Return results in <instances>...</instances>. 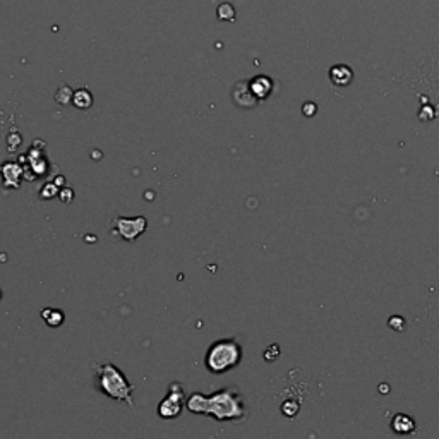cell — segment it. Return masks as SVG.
Segmentation results:
<instances>
[{
  "mask_svg": "<svg viewBox=\"0 0 439 439\" xmlns=\"http://www.w3.org/2000/svg\"><path fill=\"white\" fill-rule=\"evenodd\" d=\"M186 407L189 412L213 417L218 422L246 419V407L242 396L233 388L215 391L210 396L193 393L187 398Z\"/></svg>",
  "mask_w": 439,
  "mask_h": 439,
  "instance_id": "cell-1",
  "label": "cell"
},
{
  "mask_svg": "<svg viewBox=\"0 0 439 439\" xmlns=\"http://www.w3.org/2000/svg\"><path fill=\"white\" fill-rule=\"evenodd\" d=\"M96 370V386L105 396L112 400H121L134 408V386L127 381L122 370L117 365L105 362V364H93Z\"/></svg>",
  "mask_w": 439,
  "mask_h": 439,
  "instance_id": "cell-2",
  "label": "cell"
},
{
  "mask_svg": "<svg viewBox=\"0 0 439 439\" xmlns=\"http://www.w3.org/2000/svg\"><path fill=\"white\" fill-rule=\"evenodd\" d=\"M242 360V347L237 340H218L208 348L204 365L213 374H225L237 368Z\"/></svg>",
  "mask_w": 439,
  "mask_h": 439,
  "instance_id": "cell-3",
  "label": "cell"
},
{
  "mask_svg": "<svg viewBox=\"0 0 439 439\" xmlns=\"http://www.w3.org/2000/svg\"><path fill=\"white\" fill-rule=\"evenodd\" d=\"M186 405V393L181 383H172L168 388V395L158 405V415L163 419H176L182 413Z\"/></svg>",
  "mask_w": 439,
  "mask_h": 439,
  "instance_id": "cell-4",
  "label": "cell"
},
{
  "mask_svg": "<svg viewBox=\"0 0 439 439\" xmlns=\"http://www.w3.org/2000/svg\"><path fill=\"white\" fill-rule=\"evenodd\" d=\"M113 225L117 236H121L123 241L132 242L143 236L148 221L144 216H138V218H122V216H118V218L113 220Z\"/></svg>",
  "mask_w": 439,
  "mask_h": 439,
  "instance_id": "cell-5",
  "label": "cell"
},
{
  "mask_svg": "<svg viewBox=\"0 0 439 439\" xmlns=\"http://www.w3.org/2000/svg\"><path fill=\"white\" fill-rule=\"evenodd\" d=\"M249 86L251 91L254 93V96L258 98V100H266V98L271 95L273 81L270 78H266V76H258V78L251 81Z\"/></svg>",
  "mask_w": 439,
  "mask_h": 439,
  "instance_id": "cell-6",
  "label": "cell"
},
{
  "mask_svg": "<svg viewBox=\"0 0 439 439\" xmlns=\"http://www.w3.org/2000/svg\"><path fill=\"white\" fill-rule=\"evenodd\" d=\"M330 79L335 86H348L353 79V72L348 66H335L330 71Z\"/></svg>",
  "mask_w": 439,
  "mask_h": 439,
  "instance_id": "cell-7",
  "label": "cell"
},
{
  "mask_svg": "<svg viewBox=\"0 0 439 439\" xmlns=\"http://www.w3.org/2000/svg\"><path fill=\"white\" fill-rule=\"evenodd\" d=\"M391 429L396 434H410L415 429V422L408 415H405V413H398V415H395L393 422H391Z\"/></svg>",
  "mask_w": 439,
  "mask_h": 439,
  "instance_id": "cell-8",
  "label": "cell"
},
{
  "mask_svg": "<svg viewBox=\"0 0 439 439\" xmlns=\"http://www.w3.org/2000/svg\"><path fill=\"white\" fill-rule=\"evenodd\" d=\"M0 172H2L4 178H6V182H4V186L12 187L11 182L14 181L16 186H19L21 176H23V170H21L16 163H4L2 168H0Z\"/></svg>",
  "mask_w": 439,
  "mask_h": 439,
  "instance_id": "cell-9",
  "label": "cell"
},
{
  "mask_svg": "<svg viewBox=\"0 0 439 439\" xmlns=\"http://www.w3.org/2000/svg\"><path fill=\"white\" fill-rule=\"evenodd\" d=\"M72 101H74V105L78 106V109L86 110L93 105V96L88 89L83 88V89H78L76 93H72Z\"/></svg>",
  "mask_w": 439,
  "mask_h": 439,
  "instance_id": "cell-10",
  "label": "cell"
},
{
  "mask_svg": "<svg viewBox=\"0 0 439 439\" xmlns=\"http://www.w3.org/2000/svg\"><path fill=\"white\" fill-rule=\"evenodd\" d=\"M41 318L49 326L57 328L64 323V313L59 309H44L41 311Z\"/></svg>",
  "mask_w": 439,
  "mask_h": 439,
  "instance_id": "cell-11",
  "label": "cell"
},
{
  "mask_svg": "<svg viewBox=\"0 0 439 439\" xmlns=\"http://www.w3.org/2000/svg\"><path fill=\"white\" fill-rule=\"evenodd\" d=\"M0 299H2V290H0Z\"/></svg>",
  "mask_w": 439,
  "mask_h": 439,
  "instance_id": "cell-12",
  "label": "cell"
}]
</instances>
